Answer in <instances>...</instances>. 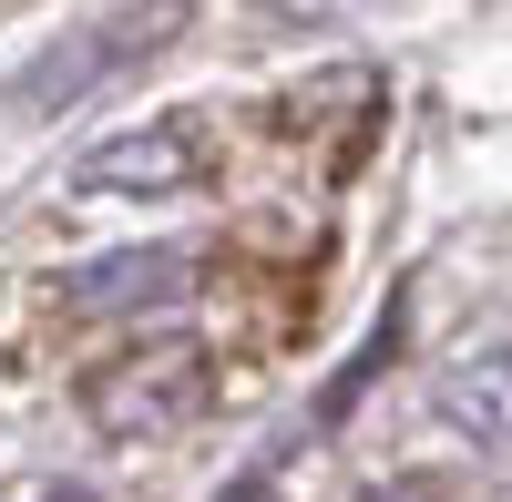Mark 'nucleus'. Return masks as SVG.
<instances>
[{
  "mask_svg": "<svg viewBox=\"0 0 512 502\" xmlns=\"http://www.w3.org/2000/svg\"><path fill=\"white\" fill-rule=\"evenodd\" d=\"M205 400H216V349L205 339H134L113 349L93 380H82V421L103 441H175L205 421Z\"/></svg>",
  "mask_w": 512,
  "mask_h": 502,
  "instance_id": "nucleus-1",
  "label": "nucleus"
},
{
  "mask_svg": "<svg viewBox=\"0 0 512 502\" xmlns=\"http://www.w3.org/2000/svg\"><path fill=\"white\" fill-rule=\"evenodd\" d=\"M175 21H185V0H134V11H113V21H93V31H72L62 52H41V62L11 82V93H0V113H52V103H82L113 62L154 52Z\"/></svg>",
  "mask_w": 512,
  "mask_h": 502,
  "instance_id": "nucleus-2",
  "label": "nucleus"
},
{
  "mask_svg": "<svg viewBox=\"0 0 512 502\" xmlns=\"http://www.w3.org/2000/svg\"><path fill=\"white\" fill-rule=\"evenodd\" d=\"M205 164H216V134H205L195 113H164V123H144V134L93 144V154L72 164V185L82 195H185Z\"/></svg>",
  "mask_w": 512,
  "mask_h": 502,
  "instance_id": "nucleus-3",
  "label": "nucleus"
},
{
  "mask_svg": "<svg viewBox=\"0 0 512 502\" xmlns=\"http://www.w3.org/2000/svg\"><path fill=\"white\" fill-rule=\"evenodd\" d=\"M216 267L205 246H123V257H93V267H72L52 298L62 318H113V308H164V298H185V287Z\"/></svg>",
  "mask_w": 512,
  "mask_h": 502,
  "instance_id": "nucleus-4",
  "label": "nucleus"
},
{
  "mask_svg": "<svg viewBox=\"0 0 512 502\" xmlns=\"http://www.w3.org/2000/svg\"><path fill=\"white\" fill-rule=\"evenodd\" d=\"M431 410L451 441H472L482 462H512V349H472L431 380Z\"/></svg>",
  "mask_w": 512,
  "mask_h": 502,
  "instance_id": "nucleus-5",
  "label": "nucleus"
},
{
  "mask_svg": "<svg viewBox=\"0 0 512 502\" xmlns=\"http://www.w3.org/2000/svg\"><path fill=\"white\" fill-rule=\"evenodd\" d=\"M390 349H400V298H390V308H379V318H369V349H359V359H349V369H338V380H328V400H318V410H328V421H338V410H349V400L369 390V369H379V359H390Z\"/></svg>",
  "mask_w": 512,
  "mask_h": 502,
  "instance_id": "nucleus-6",
  "label": "nucleus"
},
{
  "mask_svg": "<svg viewBox=\"0 0 512 502\" xmlns=\"http://www.w3.org/2000/svg\"><path fill=\"white\" fill-rule=\"evenodd\" d=\"M359 502H441L431 482H379V492H359Z\"/></svg>",
  "mask_w": 512,
  "mask_h": 502,
  "instance_id": "nucleus-7",
  "label": "nucleus"
},
{
  "mask_svg": "<svg viewBox=\"0 0 512 502\" xmlns=\"http://www.w3.org/2000/svg\"><path fill=\"white\" fill-rule=\"evenodd\" d=\"M216 502H277V482H267V472H246V482H226Z\"/></svg>",
  "mask_w": 512,
  "mask_h": 502,
  "instance_id": "nucleus-8",
  "label": "nucleus"
},
{
  "mask_svg": "<svg viewBox=\"0 0 512 502\" xmlns=\"http://www.w3.org/2000/svg\"><path fill=\"white\" fill-rule=\"evenodd\" d=\"M41 502H82V492H41Z\"/></svg>",
  "mask_w": 512,
  "mask_h": 502,
  "instance_id": "nucleus-9",
  "label": "nucleus"
}]
</instances>
